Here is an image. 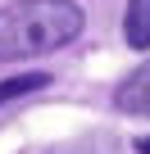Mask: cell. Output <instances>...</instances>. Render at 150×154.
Segmentation results:
<instances>
[{"mask_svg": "<svg viewBox=\"0 0 150 154\" xmlns=\"http://www.w3.org/2000/svg\"><path fill=\"white\" fill-rule=\"evenodd\" d=\"M114 109H118V113H132V118H150V59L118 82Z\"/></svg>", "mask_w": 150, "mask_h": 154, "instance_id": "obj_2", "label": "cell"}, {"mask_svg": "<svg viewBox=\"0 0 150 154\" xmlns=\"http://www.w3.org/2000/svg\"><path fill=\"white\" fill-rule=\"evenodd\" d=\"M50 82L46 72H23V77H9V82H0V104H9V100H18V95H27V91H41Z\"/></svg>", "mask_w": 150, "mask_h": 154, "instance_id": "obj_4", "label": "cell"}, {"mask_svg": "<svg viewBox=\"0 0 150 154\" xmlns=\"http://www.w3.org/2000/svg\"><path fill=\"white\" fill-rule=\"evenodd\" d=\"M123 36L132 50H150V0H127L123 9Z\"/></svg>", "mask_w": 150, "mask_h": 154, "instance_id": "obj_3", "label": "cell"}, {"mask_svg": "<svg viewBox=\"0 0 150 154\" xmlns=\"http://www.w3.org/2000/svg\"><path fill=\"white\" fill-rule=\"evenodd\" d=\"M136 154H150V136H145V140H141V145H136Z\"/></svg>", "mask_w": 150, "mask_h": 154, "instance_id": "obj_5", "label": "cell"}, {"mask_svg": "<svg viewBox=\"0 0 150 154\" xmlns=\"http://www.w3.org/2000/svg\"><path fill=\"white\" fill-rule=\"evenodd\" d=\"M82 23L87 18L78 0H14L0 9V63L64 50Z\"/></svg>", "mask_w": 150, "mask_h": 154, "instance_id": "obj_1", "label": "cell"}]
</instances>
